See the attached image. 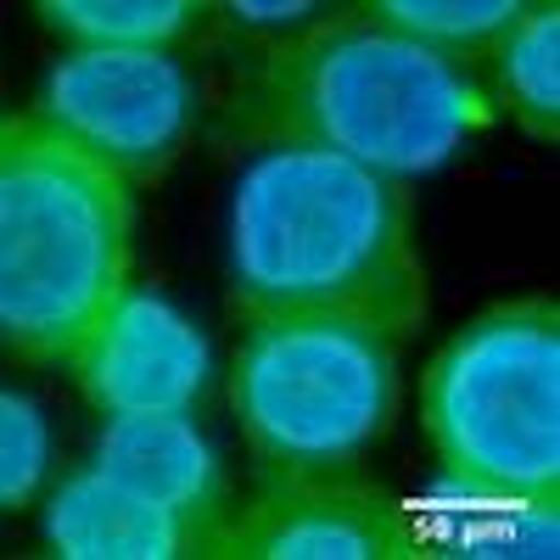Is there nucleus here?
<instances>
[{"label": "nucleus", "instance_id": "f257e3e1", "mask_svg": "<svg viewBox=\"0 0 560 560\" xmlns=\"http://www.w3.org/2000/svg\"><path fill=\"white\" fill-rule=\"evenodd\" d=\"M488 118L493 107L471 68L404 39L364 7H331L236 73L219 147H314L409 179L443 168Z\"/></svg>", "mask_w": 560, "mask_h": 560}, {"label": "nucleus", "instance_id": "f03ea898", "mask_svg": "<svg viewBox=\"0 0 560 560\" xmlns=\"http://www.w3.org/2000/svg\"><path fill=\"white\" fill-rule=\"evenodd\" d=\"M230 298L247 319L337 314L420 337L432 314L409 197L337 152H264L230 197Z\"/></svg>", "mask_w": 560, "mask_h": 560}, {"label": "nucleus", "instance_id": "7ed1b4c3", "mask_svg": "<svg viewBox=\"0 0 560 560\" xmlns=\"http://www.w3.org/2000/svg\"><path fill=\"white\" fill-rule=\"evenodd\" d=\"M129 179L45 118L0 124V342L73 364L129 292Z\"/></svg>", "mask_w": 560, "mask_h": 560}, {"label": "nucleus", "instance_id": "20e7f679", "mask_svg": "<svg viewBox=\"0 0 560 560\" xmlns=\"http://www.w3.org/2000/svg\"><path fill=\"white\" fill-rule=\"evenodd\" d=\"M420 420L448 477L560 499V303L516 298L477 314L427 364Z\"/></svg>", "mask_w": 560, "mask_h": 560}, {"label": "nucleus", "instance_id": "39448f33", "mask_svg": "<svg viewBox=\"0 0 560 560\" xmlns=\"http://www.w3.org/2000/svg\"><path fill=\"white\" fill-rule=\"evenodd\" d=\"M398 342L337 314L253 319L236 353V415L264 471H348L393 432Z\"/></svg>", "mask_w": 560, "mask_h": 560}, {"label": "nucleus", "instance_id": "423d86ee", "mask_svg": "<svg viewBox=\"0 0 560 560\" xmlns=\"http://www.w3.org/2000/svg\"><path fill=\"white\" fill-rule=\"evenodd\" d=\"M51 129L73 135L129 185L163 174L197 118V84L174 51H84L45 73L39 102L28 107Z\"/></svg>", "mask_w": 560, "mask_h": 560}, {"label": "nucleus", "instance_id": "0eeeda50", "mask_svg": "<svg viewBox=\"0 0 560 560\" xmlns=\"http://www.w3.org/2000/svg\"><path fill=\"white\" fill-rule=\"evenodd\" d=\"M219 560H415L409 504L337 471H269L224 522Z\"/></svg>", "mask_w": 560, "mask_h": 560}, {"label": "nucleus", "instance_id": "6e6552de", "mask_svg": "<svg viewBox=\"0 0 560 560\" xmlns=\"http://www.w3.org/2000/svg\"><path fill=\"white\" fill-rule=\"evenodd\" d=\"M68 370L107 415H185L208 382V342L168 298L129 287Z\"/></svg>", "mask_w": 560, "mask_h": 560}, {"label": "nucleus", "instance_id": "1a4fd4ad", "mask_svg": "<svg viewBox=\"0 0 560 560\" xmlns=\"http://www.w3.org/2000/svg\"><path fill=\"white\" fill-rule=\"evenodd\" d=\"M224 522L174 510L90 465L45 504V544L62 560H219Z\"/></svg>", "mask_w": 560, "mask_h": 560}, {"label": "nucleus", "instance_id": "9d476101", "mask_svg": "<svg viewBox=\"0 0 560 560\" xmlns=\"http://www.w3.org/2000/svg\"><path fill=\"white\" fill-rule=\"evenodd\" d=\"M415 516V560H555L560 499L499 493L477 482H448Z\"/></svg>", "mask_w": 560, "mask_h": 560}, {"label": "nucleus", "instance_id": "9b49d317", "mask_svg": "<svg viewBox=\"0 0 560 560\" xmlns=\"http://www.w3.org/2000/svg\"><path fill=\"white\" fill-rule=\"evenodd\" d=\"M96 471L152 493L174 510L224 522L213 448L185 415H118L96 443Z\"/></svg>", "mask_w": 560, "mask_h": 560}, {"label": "nucleus", "instance_id": "f8f14e48", "mask_svg": "<svg viewBox=\"0 0 560 560\" xmlns=\"http://www.w3.org/2000/svg\"><path fill=\"white\" fill-rule=\"evenodd\" d=\"M39 23L102 51H168L174 39L213 28L202 0H39Z\"/></svg>", "mask_w": 560, "mask_h": 560}, {"label": "nucleus", "instance_id": "ddd939ff", "mask_svg": "<svg viewBox=\"0 0 560 560\" xmlns=\"http://www.w3.org/2000/svg\"><path fill=\"white\" fill-rule=\"evenodd\" d=\"M493 79H499V102L522 118V129L555 147L560 140V7L555 0H533L527 18L499 39Z\"/></svg>", "mask_w": 560, "mask_h": 560}, {"label": "nucleus", "instance_id": "4468645a", "mask_svg": "<svg viewBox=\"0 0 560 560\" xmlns=\"http://www.w3.org/2000/svg\"><path fill=\"white\" fill-rule=\"evenodd\" d=\"M364 12L465 68L471 51H499V39L527 18V0H370Z\"/></svg>", "mask_w": 560, "mask_h": 560}, {"label": "nucleus", "instance_id": "2eb2a0df", "mask_svg": "<svg viewBox=\"0 0 560 560\" xmlns=\"http://www.w3.org/2000/svg\"><path fill=\"white\" fill-rule=\"evenodd\" d=\"M45 415L23 398V393H0V504L23 510L45 477Z\"/></svg>", "mask_w": 560, "mask_h": 560}, {"label": "nucleus", "instance_id": "dca6fc26", "mask_svg": "<svg viewBox=\"0 0 560 560\" xmlns=\"http://www.w3.org/2000/svg\"><path fill=\"white\" fill-rule=\"evenodd\" d=\"M325 12L331 7H319V0H224V7H213V28L264 34L275 45V39H292V34L314 28Z\"/></svg>", "mask_w": 560, "mask_h": 560}]
</instances>
